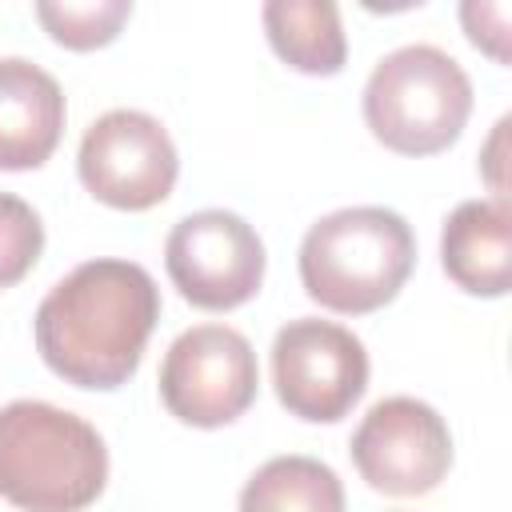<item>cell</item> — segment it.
I'll return each mask as SVG.
<instances>
[{
	"label": "cell",
	"mask_w": 512,
	"mask_h": 512,
	"mask_svg": "<svg viewBox=\"0 0 512 512\" xmlns=\"http://www.w3.org/2000/svg\"><path fill=\"white\" fill-rule=\"evenodd\" d=\"M160 320V288L136 260H84L60 276L36 308L32 336L40 360L76 388L112 392L144 360Z\"/></svg>",
	"instance_id": "obj_1"
},
{
	"label": "cell",
	"mask_w": 512,
	"mask_h": 512,
	"mask_svg": "<svg viewBox=\"0 0 512 512\" xmlns=\"http://www.w3.org/2000/svg\"><path fill=\"white\" fill-rule=\"evenodd\" d=\"M108 484L100 432L48 400L0 408V496L20 512H84Z\"/></svg>",
	"instance_id": "obj_2"
},
{
	"label": "cell",
	"mask_w": 512,
	"mask_h": 512,
	"mask_svg": "<svg viewBox=\"0 0 512 512\" xmlns=\"http://www.w3.org/2000/svg\"><path fill=\"white\" fill-rule=\"evenodd\" d=\"M304 292L340 316H364L400 296L416 268L408 220L384 204H356L320 216L300 240Z\"/></svg>",
	"instance_id": "obj_3"
},
{
	"label": "cell",
	"mask_w": 512,
	"mask_h": 512,
	"mask_svg": "<svg viewBox=\"0 0 512 512\" xmlns=\"http://www.w3.org/2000/svg\"><path fill=\"white\" fill-rule=\"evenodd\" d=\"M472 116V80L436 44L388 52L364 84L368 132L400 156H436L460 140Z\"/></svg>",
	"instance_id": "obj_4"
},
{
	"label": "cell",
	"mask_w": 512,
	"mask_h": 512,
	"mask_svg": "<svg viewBox=\"0 0 512 512\" xmlns=\"http://www.w3.org/2000/svg\"><path fill=\"white\" fill-rule=\"evenodd\" d=\"M272 388L288 416L336 424L368 388V352L352 328L296 316L272 340Z\"/></svg>",
	"instance_id": "obj_5"
},
{
	"label": "cell",
	"mask_w": 512,
	"mask_h": 512,
	"mask_svg": "<svg viewBox=\"0 0 512 512\" xmlns=\"http://www.w3.org/2000/svg\"><path fill=\"white\" fill-rule=\"evenodd\" d=\"M260 392V364L244 332L228 324H196L180 332L160 364L164 408L192 428H224L240 420Z\"/></svg>",
	"instance_id": "obj_6"
},
{
	"label": "cell",
	"mask_w": 512,
	"mask_h": 512,
	"mask_svg": "<svg viewBox=\"0 0 512 512\" xmlns=\"http://www.w3.org/2000/svg\"><path fill=\"white\" fill-rule=\"evenodd\" d=\"M76 172L100 204L148 212L172 196L180 156L156 116L140 108H112L88 124L76 152Z\"/></svg>",
	"instance_id": "obj_7"
},
{
	"label": "cell",
	"mask_w": 512,
	"mask_h": 512,
	"mask_svg": "<svg viewBox=\"0 0 512 512\" xmlns=\"http://www.w3.org/2000/svg\"><path fill=\"white\" fill-rule=\"evenodd\" d=\"M264 240L228 208H200L172 224L164 268L176 292L204 312H232L264 284Z\"/></svg>",
	"instance_id": "obj_8"
},
{
	"label": "cell",
	"mask_w": 512,
	"mask_h": 512,
	"mask_svg": "<svg viewBox=\"0 0 512 512\" xmlns=\"http://www.w3.org/2000/svg\"><path fill=\"white\" fill-rule=\"evenodd\" d=\"M348 452L368 488L384 496H424L452 468V432L432 404L384 396L360 416Z\"/></svg>",
	"instance_id": "obj_9"
},
{
	"label": "cell",
	"mask_w": 512,
	"mask_h": 512,
	"mask_svg": "<svg viewBox=\"0 0 512 512\" xmlns=\"http://www.w3.org/2000/svg\"><path fill=\"white\" fill-rule=\"evenodd\" d=\"M64 92L24 56L0 60V172L40 168L64 136Z\"/></svg>",
	"instance_id": "obj_10"
},
{
	"label": "cell",
	"mask_w": 512,
	"mask_h": 512,
	"mask_svg": "<svg viewBox=\"0 0 512 512\" xmlns=\"http://www.w3.org/2000/svg\"><path fill=\"white\" fill-rule=\"evenodd\" d=\"M440 264L468 296H504L512 288V208L508 200H464L440 228Z\"/></svg>",
	"instance_id": "obj_11"
},
{
	"label": "cell",
	"mask_w": 512,
	"mask_h": 512,
	"mask_svg": "<svg viewBox=\"0 0 512 512\" xmlns=\"http://www.w3.org/2000/svg\"><path fill=\"white\" fill-rule=\"evenodd\" d=\"M272 52L304 76H336L348 60V36L332 0H268L260 8Z\"/></svg>",
	"instance_id": "obj_12"
},
{
	"label": "cell",
	"mask_w": 512,
	"mask_h": 512,
	"mask_svg": "<svg viewBox=\"0 0 512 512\" xmlns=\"http://www.w3.org/2000/svg\"><path fill=\"white\" fill-rule=\"evenodd\" d=\"M236 512H344V484L316 456H272L240 488Z\"/></svg>",
	"instance_id": "obj_13"
},
{
	"label": "cell",
	"mask_w": 512,
	"mask_h": 512,
	"mask_svg": "<svg viewBox=\"0 0 512 512\" xmlns=\"http://www.w3.org/2000/svg\"><path fill=\"white\" fill-rule=\"evenodd\" d=\"M128 16H132V0H40L36 4V20L44 24V32L72 52H92L112 44Z\"/></svg>",
	"instance_id": "obj_14"
},
{
	"label": "cell",
	"mask_w": 512,
	"mask_h": 512,
	"mask_svg": "<svg viewBox=\"0 0 512 512\" xmlns=\"http://www.w3.org/2000/svg\"><path fill=\"white\" fill-rule=\"evenodd\" d=\"M44 252V224L36 208L12 192H0V292L16 288Z\"/></svg>",
	"instance_id": "obj_15"
},
{
	"label": "cell",
	"mask_w": 512,
	"mask_h": 512,
	"mask_svg": "<svg viewBox=\"0 0 512 512\" xmlns=\"http://www.w3.org/2000/svg\"><path fill=\"white\" fill-rule=\"evenodd\" d=\"M460 24H464V36L488 52L496 64H508L512 52H508V4L500 0H468L460 4Z\"/></svg>",
	"instance_id": "obj_16"
},
{
	"label": "cell",
	"mask_w": 512,
	"mask_h": 512,
	"mask_svg": "<svg viewBox=\"0 0 512 512\" xmlns=\"http://www.w3.org/2000/svg\"><path fill=\"white\" fill-rule=\"evenodd\" d=\"M504 144H508V116L496 120L488 144H484V160H480V172L488 180V188L496 192L492 200H508V180H504Z\"/></svg>",
	"instance_id": "obj_17"
}]
</instances>
